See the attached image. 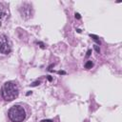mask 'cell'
Instances as JSON below:
<instances>
[{
    "instance_id": "obj_1",
    "label": "cell",
    "mask_w": 122,
    "mask_h": 122,
    "mask_svg": "<svg viewBox=\"0 0 122 122\" xmlns=\"http://www.w3.org/2000/svg\"><path fill=\"white\" fill-rule=\"evenodd\" d=\"M18 87L17 85L12 82V81H9L6 82L3 85L2 88V95L3 98L7 101H12L13 99H15L18 96Z\"/></svg>"
},
{
    "instance_id": "obj_2",
    "label": "cell",
    "mask_w": 122,
    "mask_h": 122,
    "mask_svg": "<svg viewBox=\"0 0 122 122\" xmlns=\"http://www.w3.org/2000/svg\"><path fill=\"white\" fill-rule=\"evenodd\" d=\"M9 117L12 122H21L26 117V112L22 106L16 105L10 109Z\"/></svg>"
},
{
    "instance_id": "obj_3",
    "label": "cell",
    "mask_w": 122,
    "mask_h": 122,
    "mask_svg": "<svg viewBox=\"0 0 122 122\" xmlns=\"http://www.w3.org/2000/svg\"><path fill=\"white\" fill-rule=\"evenodd\" d=\"M10 45L6 35H0V53L8 54L10 52Z\"/></svg>"
},
{
    "instance_id": "obj_4",
    "label": "cell",
    "mask_w": 122,
    "mask_h": 122,
    "mask_svg": "<svg viewBox=\"0 0 122 122\" xmlns=\"http://www.w3.org/2000/svg\"><path fill=\"white\" fill-rule=\"evenodd\" d=\"M21 14L24 18H30L31 16V7L30 5H23L20 9Z\"/></svg>"
},
{
    "instance_id": "obj_5",
    "label": "cell",
    "mask_w": 122,
    "mask_h": 122,
    "mask_svg": "<svg viewBox=\"0 0 122 122\" xmlns=\"http://www.w3.org/2000/svg\"><path fill=\"white\" fill-rule=\"evenodd\" d=\"M5 17H6V12L3 10L2 8H0V25L2 24L3 20L5 19Z\"/></svg>"
},
{
    "instance_id": "obj_6",
    "label": "cell",
    "mask_w": 122,
    "mask_h": 122,
    "mask_svg": "<svg viewBox=\"0 0 122 122\" xmlns=\"http://www.w3.org/2000/svg\"><path fill=\"white\" fill-rule=\"evenodd\" d=\"M92 65H93V64H92V61H88V62L86 63V65H85V68H86V69H91V68L92 67Z\"/></svg>"
},
{
    "instance_id": "obj_7",
    "label": "cell",
    "mask_w": 122,
    "mask_h": 122,
    "mask_svg": "<svg viewBox=\"0 0 122 122\" xmlns=\"http://www.w3.org/2000/svg\"><path fill=\"white\" fill-rule=\"evenodd\" d=\"M91 36H92V37H93V39H94V40L98 41V38H97V36H95V35H93V34H91Z\"/></svg>"
},
{
    "instance_id": "obj_8",
    "label": "cell",
    "mask_w": 122,
    "mask_h": 122,
    "mask_svg": "<svg viewBox=\"0 0 122 122\" xmlns=\"http://www.w3.org/2000/svg\"><path fill=\"white\" fill-rule=\"evenodd\" d=\"M94 49H95V51H96L97 52H99V49H98V47H97L96 45H94Z\"/></svg>"
},
{
    "instance_id": "obj_9",
    "label": "cell",
    "mask_w": 122,
    "mask_h": 122,
    "mask_svg": "<svg viewBox=\"0 0 122 122\" xmlns=\"http://www.w3.org/2000/svg\"><path fill=\"white\" fill-rule=\"evenodd\" d=\"M75 18H80V14L79 13H75Z\"/></svg>"
},
{
    "instance_id": "obj_10",
    "label": "cell",
    "mask_w": 122,
    "mask_h": 122,
    "mask_svg": "<svg viewBox=\"0 0 122 122\" xmlns=\"http://www.w3.org/2000/svg\"><path fill=\"white\" fill-rule=\"evenodd\" d=\"M91 54V51H88V53H87V56H89Z\"/></svg>"
}]
</instances>
